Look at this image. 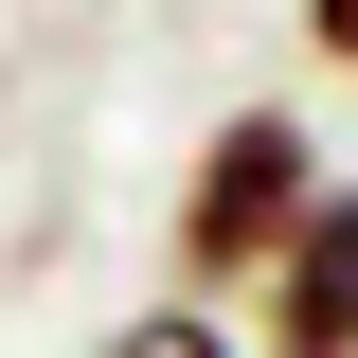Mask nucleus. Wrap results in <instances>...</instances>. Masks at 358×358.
<instances>
[{
    "mask_svg": "<svg viewBox=\"0 0 358 358\" xmlns=\"http://www.w3.org/2000/svg\"><path fill=\"white\" fill-rule=\"evenodd\" d=\"M305 197H322L305 108H233V126L179 162V305H251V287H268V251L305 233Z\"/></svg>",
    "mask_w": 358,
    "mask_h": 358,
    "instance_id": "f257e3e1",
    "label": "nucleus"
},
{
    "mask_svg": "<svg viewBox=\"0 0 358 358\" xmlns=\"http://www.w3.org/2000/svg\"><path fill=\"white\" fill-rule=\"evenodd\" d=\"M251 358H358V179H322L305 233L251 287Z\"/></svg>",
    "mask_w": 358,
    "mask_h": 358,
    "instance_id": "f03ea898",
    "label": "nucleus"
},
{
    "mask_svg": "<svg viewBox=\"0 0 358 358\" xmlns=\"http://www.w3.org/2000/svg\"><path fill=\"white\" fill-rule=\"evenodd\" d=\"M305 36H322V54H341V72H358V0H305Z\"/></svg>",
    "mask_w": 358,
    "mask_h": 358,
    "instance_id": "20e7f679",
    "label": "nucleus"
},
{
    "mask_svg": "<svg viewBox=\"0 0 358 358\" xmlns=\"http://www.w3.org/2000/svg\"><path fill=\"white\" fill-rule=\"evenodd\" d=\"M90 358H233V322L215 305H143V322H108Z\"/></svg>",
    "mask_w": 358,
    "mask_h": 358,
    "instance_id": "7ed1b4c3",
    "label": "nucleus"
}]
</instances>
